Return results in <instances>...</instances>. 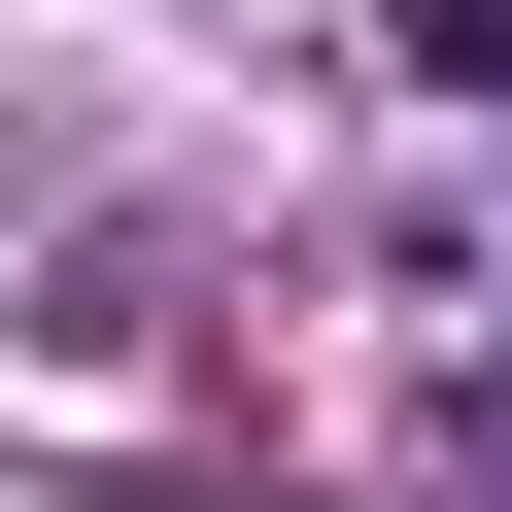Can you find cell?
Masks as SVG:
<instances>
[{
    "label": "cell",
    "instance_id": "6da1fadb",
    "mask_svg": "<svg viewBox=\"0 0 512 512\" xmlns=\"http://www.w3.org/2000/svg\"><path fill=\"white\" fill-rule=\"evenodd\" d=\"M410 69H478V103H512V0H410Z\"/></svg>",
    "mask_w": 512,
    "mask_h": 512
}]
</instances>
